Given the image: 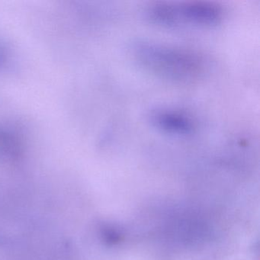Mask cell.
<instances>
[{
	"instance_id": "6da1fadb",
	"label": "cell",
	"mask_w": 260,
	"mask_h": 260,
	"mask_svg": "<svg viewBox=\"0 0 260 260\" xmlns=\"http://www.w3.org/2000/svg\"><path fill=\"white\" fill-rule=\"evenodd\" d=\"M132 59L147 72L177 83L200 80L207 71L203 56L182 47L151 41H137L130 47Z\"/></svg>"
},
{
	"instance_id": "7a4b0ae2",
	"label": "cell",
	"mask_w": 260,
	"mask_h": 260,
	"mask_svg": "<svg viewBox=\"0 0 260 260\" xmlns=\"http://www.w3.org/2000/svg\"><path fill=\"white\" fill-rule=\"evenodd\" d=\"M144 15L149 22L165 28H211L222 22L224 11L219 4L208 1L159 2L150 4Z\"/></svg>"
},
{
	"instance_id": "3957f363",
	"label": "cell",
	"mask_w": 260,
	"mask_h": 260,
	"mask_svg": "<svg viewBox=\"0 0 260 260\" xmlns=\"http://www.w3.org/2000/svg\"><path fill=\"white\" fill-rule=\"evenodd\" d=\"M147 121L157 132L175 138H187L196 132L197 124L189 114L179 109L157 108L147 115Z\"/></svg>"
}]
</instances>
